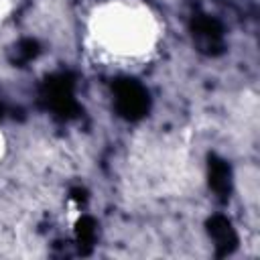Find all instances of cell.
Listing matches in <instances>:
<instances>
[{
	"label": "cell",
	"instance_id": "2",
	"mask_svg": "<svg viewBox=\"0 0 260 260\" xmlns=\"http://www.w3.org/2000/svg\"><path fill=\"white\" fill-rule=\"evenodd\" d=\"M10 8H12L10 0H0V18H4L10 12Z\"/></svg>",
	"mask_w": 260,
	"mask_h": 260
},
{
	"label": "cell",
	"instance_id": "3",
	"mask_svg": "<svg viewBox=\"0 0 260 260\" xmlns=\"http://www.w3.org/2000/svg\"><path fill=\"white\" fill-rule=\"evenodd\" d=\"M4 154H6V136H4V132L0 130V160L4 158Z\"/></svg>",
	"mask_w": 260,
	"mask_h": 260
},
{
	"label": "cell",
	"instance_id": "1",
	"mask_svg": "<svg viewBox=\"0 0 260 260\" xmlns=\"http://www.w3.org/2000/svg\"><path fill=\"white\" fill-rule=\"evenodd\" d=\"M87 26L98 47L126 59L148 55L160 37L156 16L138 0L102 2L91 10Z\"/></svg>",
	"mask_w": 260,
	"mask_h": 260
}]
</instances>
